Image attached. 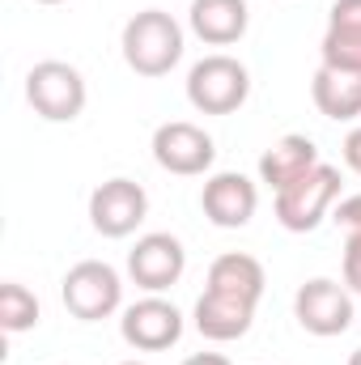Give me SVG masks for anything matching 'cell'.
Wrapping results in <instances>:
<instances>
[{
    "mask_svg": "<svg viewBox=\"0 0 361 365\" xmlns=\"http://www.w3.org/2000/svg\"><path fill=\"white\" fill-rule=\"evenodd\" d=\"M123 60L141 77H166L183 60V26L162 9H145V13L128 17V26H123Z\"/></svg>",
    "mask_w": 361,
    "mask_h": 365,
    "instance_id": "cell-1",
    "label": "cell"
},
{
    "mask_svg": "<svg viewBox=\"0 0 361 365\" xmlns=\"http://www.w3.org/2000/svg\"><path fill=\"white\" fill-rule=\"evenodd\" d=\"M251 93V73L234 56H204L187 73V102L200 115H234Z\"/></svg>",
    "mask_w": 361,
    "mask_h": 365,
    "instance_id": "cell-2",
    "label": "cell"
},
{
    "mask_svg": "<svg viewBox=\"0 0 361 365\" xmlns=\"http://www.w3.org/2000/svg\"><path fill=\"white\" fill-rule=\"evenodd\" d=\"M340 200V170L336 166H327V162H319L315 170H306L298 182H289L285 191H276V221L289 230V234H310L323 217H327V208Z\"/></svg>",
    "mask_w": 361,
    "mask_h": 365,
    "instance_id": "cell-3",
    "label": "cell"
},
{
    "mask_svg": "<svg viewBox=\"0 0 361 365\" xmlns=\"http://www.w3.org/2000/svg\"><path fill=\"white\" fill-rule=\"evenodd\" d=\"M86 77L64 60H43L26 73V102L47 123H73L86 110Z\"/></svg>",
    "mask_w": 361,
    "mask_h": 365,
    "instance_id": "cell-4",
    "label": "cell"
},
{
    "mask_svg": "<svg viewBox=\"0 0 361 365\" xmlns=\"http://www.w3.org/2000/svg\"><path fill=\"white\" fill-rule=\"evenodd\" d=\"M60 297H64V306H68L73 319L98 323V319H111V314L119 310V302H123V280H119V272H115L111 264H102V259H81V264L68 268Z\"/></svg>",
    "mask_w": 361,
    "mask_h": 365,
    "instance_id": "cell-5",
    "label": "cell"
},
{
    "mask_svg": "<svg viewBox=\"0 0 361 365\" xmlns=\"http://www.w3.org/2000/svg\"><path fill=\"white\" fill-rule=\"evenodd\" d=\"M353 293H349V284H340V280H327V276H315V280H306L298 293H293V319L302 323V331H310V336H323V340H332V336H345L349 327H353Z\"/></svg>",
    "mask_w": 361,
    "mask_h": 365,
    "instance_id": "cell-6",
    "label": "cell"
},
{
    "mask_svg": "<svg viewBox=\"0 0 361 365\" xmlns=\"http://www.w3.org/2000/svg\"><path fill=\"white\" fill-rule=\"evenodd\" d=\"M145 212H149V195H145L141 182H132V179H106V182H98L90 195V221L102 238L136 234Z\"/></svg>",
    "mask_w": 361,
    "mask_h": 365,
    "instance_id": "cell-7",
    "label": "cell"
},
{
    "mask_svg": "<svg viewBox=\"0 0 361 365\" xmlns=\"http://www.w3.org/2000/svg\"><path fill=\"white\" fill-rule=\"evenodd\" d=\"M153 158H158L162 170L191 179V175H204L213 166L217 145H213V136L204 128H195L187 119H171V123H162L153 132Z\"/></svg>",
    "mask_w": 361,
    "mask_h": 365,
    "instance_id": "cell-8",
    "label": "cell"
},
{
    "mask_svg": "<svg viewBox=\"0 0 361 365\" xmlns=\"http://www.w3.org/2000/svg\"><path fill=\"white\" fill-rule=\"evenodd\" d=\"M119 336H123L132 349H141V353H162V349L179 344L183 314L166 302V297L149 293V297H141V302H132V306L123 310Z\"/></svg>",
    "mask_w": 361,
    "mask_h": 365,
    "instance_id": "cell-9",
    "label": "cell"
},
{
    "mask_svg": "<svg viewBox=\"0 0 361 365\" xmlns=\"http://www.w3.org/2000/svg\"><path fill=\"white\" fill-rule=\"evenodd\" d=\"M183 268H187V251L175 234H145L128 251V276L145 293H162V289L179 284Z\"/></svg>",
    "mask_w": 361,
    "mask_h": 365,
    "instance_id": "cell-10",
    "label": "cell"
},
{
    "mask_svg": "<svg viewBox=\"0 0 361 365\" xmlns=\"http://www.w3.org/2000/svg\"><path fill=\"white\" fill-rule=\"evenodd\" d=\"M200 208H204V217L217 230H243L255 217V208H260V191H255V182L247 179V175L221 170V175H213V179L204 182Z\"/></svg>",
    "mask_w": 361,
    "mask_h": 365,
    "instance_id": "cell-11",
    "label": "cell"
},
{
    "mask_svg": "<svg viewBox=\"0 0 361 365\" xmlns=\"http://www.w3.org/2000/svg\"><path fill=\"white\" fill-rule=\"evenodd\" d=\"M251 323H255V306L243 302V297L204 289L200 302H195V331H200L204 340H217V344L243 340V336L251 331Z\"/></svg>",
    "mask_w": 361,
    "mask_h": 365,
    "instance_id": "cell-12",
    "label": "cell"
},
{
    "mask_svg": "<svg viewBox=\"0 0 361 365\" xmlns=\"http://www.w3.org/2000/svg\"><path fill=\"white\" fill-rule=\"evenodd\" d=\"M187 21L208 47H230L247 34L251 9H247V0H191Z\"/></svg>",
    "mask_w": 361,
    "mask_h": 365,
    "instance_id": "cell-13",
    "label": "cell"
},
{
    "mask_svg": "<svg viewBox=\"0 0 361 365\" xmlns=\"http://www.w3.org/2000/svg\"><path fill=\"white\" fill-rule=\"evenodd\" d=\"M264 284H268L264 264H260L255 255H243V251H225V255H217L213 268H208V289H213V293H230V297H243V302H251V306H260Z\"/></svg>",
    "mask_w": 361,
    "mask_h": 365,
    "instance_id": "cell-14",
    "label": "cell"
},
{
    "mask_svg": "<svg viewBox=\"0 0 361 365\" xmlns=\"http://www.w3.org/2000/svg\"><path fill=\"white\" fill-rule=\"evenodd\" d=\"M315 166H319V149H315L310 136H280L260 158V179L268 182L272 191H285L289 182H298Z\"/></svg>",
    "mask_w": 361,
    "mask_h": 365,
    "instance_id": "cell-15",
    "label": "cell"
},
{
    "mask_svg": "<svg viewBox=\"0 0 361 365\" xmlns=\"http://www.w3.org/2000/svg\"><path fill=\"white\" fill-rule=\"evenodd\" d=\"M310 98H315V106L327 119L349 123V119L361 115V77L357 73H336V68H323L319 64V73L310 81Z\"/></svg>",
    "mask_w": 361,
    "mask_h": 365,
    "instance_id": "cell-16",
    "label": "cell"
},
{
    "mask_svg": "<svg viewBox=\"0 0 361 365\" xmlns=\"http://www.w3.org/2000/svg\"><path fill=\"white\" fill-rule=\"evenodd\" d=\"M336 225L345 230V284L361 293V195L336 204Z\"/></svg>",
    "mask_w": 361,
    "mask_h": 365,
    "instance_id": "cell-17",
    "label": "cell"
},
{
    "mask_svg": "<svg viewBox=\"0 0 361 365\" xmlns=\"http://www.w3.org/2000/svg\"><path fill=\"white\" fill-rule=\"evenodd\" d=\"M34 323H39V297L26 284L4 280V289H0V327L9 336H17V331H30Z\"/></svg>",
    "mask_w": 361,
    "mask_h": 365,
    "instance_id": "cell-18",
    "label": "cell"
},
{
    "mask_svg": "<svg viewBox=\"0 0 361 365\" xmlns=\"http://www.w3.org/2000/svg\"><path fill=\"white\" fill-rule=\"evenodd\" d=\"M323 68L336 73H357L361 77V30H345V26H327L323 34Z\"/></svg>",
    "mask_w": 361,
    "mask_h": 365,
    "instance_id": "cell-19",
    "label": "cell"
},
{
    "mask_svg": "<svg viewBox=\"0 0 361 365\" xmlns=\"http://www.w3.org/2000/svg\"><path fill=\"white\" fill-rule=\"evenodd\" d=\"M327 26H345V30H361V0H336Z\"/></svg>",
    "mask_w": 361,
    "mask_h": 365,
    "instance_id": "cell-20",
    "label": "cell"
},
{
    "mask_svg": "<svg viewBox=\"0 0 361 365\" xmlns=\"http://www.w3.org/2000/svg\"><path fill=\"white\" fill-rule=\"evenodd\" d=\"M345 162L361 175V128H353V132L345 136Z\"/></svg>",
    "mask_w": 361,
    "mask_h": 365,
    "instance_id": "cell-21",
    "label": "cell"
},
{
    "mask_svg": "<svg viewBox=\"0 0 361 365\" xmlns=\"http://www.w3.org/2000/svg\"><path fill=\"white\" fill-rule=\"evenodd\" d=\"M183 365H230V357H221V353H195V357H187Z\"/></svg>",
    "mask_w": 361,
    "mask_h": 365,
    "instance_id": "cell-22",
    "label": "cell"
},
{
    "mask_svg": "<svg viewBox=\"0 0 361 365\" xmlns=\"http://www.w3.org/2000/svg\"><path fill=\"white\" fill-rule=\"evenodd\" d=\"M349 365H361V349H357V353H353V357H349Z\"/></svg>",
    "mask_w": 361,
    "mask_h": 365,
    "instance_id": "cell-23",
    "label": "cell"
},
{
    "mask_svg": "<svg viewBox=\"0 0 361 365\" xmlns=\"http://www.w3.org/2000/svg\"><path fill=\"white\" fill-rule=\"evenodd\" d=\"M39 4H64V0H39Z\"/></svg>",
    "mask_w": 361,
    "mask_h": 365,
    "instance_id": "cell-24",
    "label": "cell"
},
{
    "mask_svg": "<svg viewBox=\"0 0 361 365\" xmlns=\"http://www.w3.org/2000/svg\"><path fill=\"white\" fill-rule=\"evenodd\" d=\"M119 365H149V361H119Z\"/></svg>",
    "mask_w": 361,
    "mask_h": 365,
    "instance_id": "cell-25",
    "label": "cell"
}]
</instances>
